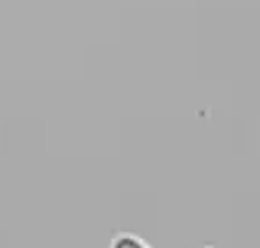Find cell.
I'll return each instance as SVG.
<instances>
[{"mask_svg": "<svg viewBox=\"0 0 260 248\" xmlns=\"http://www.w3.org/2000/svg\"><path fill=\"white\" fill-rule=\"evenodd\" d=\"M109 248H153L151 243L146 241L144 237H140L137 232H130V230H121L112 237Z\"/></svg>", "mask_w": 260, "mask_h": 248, "instance_id": "1", "label": "cell"}, {"mask_svg": "<svg viewBox=\"0 0 260 248\" xmlns=\"http://www.w3.org/2000/svg\"><path fill=\"white\" fill-rule=\"evenodd\" d=\"M198 248H221V246H214V243H207V246H198Z\"/></svg>", "mask_w": 260, "mask_h": 248, "instance_id": "2", "label": "cell"}]
</instances>
